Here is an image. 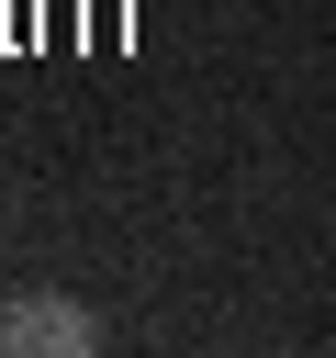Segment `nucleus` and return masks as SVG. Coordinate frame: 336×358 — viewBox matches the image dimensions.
<instances>
[{
	"mask_svg": "<svg viewBox=\"0 0 336 358\" xmlns=\"http://www.w3.org/2000/svg\"><path fill=\"white\" fill-rule=\"evenodd\" d=\"M101 347H112V324L67 291H11L0 302V358H101Z\"/></svg>",
	"mask_w": 336,
	"mask_h": 358,
	"instance_id": "1",
	"label": "nucleus"
}]
</instances>
